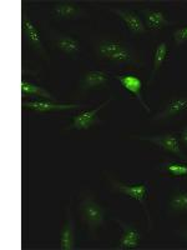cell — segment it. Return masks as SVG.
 <instances>
[{
    "label": "cell",
    "instance_id": "cell-2",
    "mask_svg": "<svg viewBox=\"0 0 187 250\" xmlns=\"http://www.w3.org/2000/svg\"><path fill=\"white\" fill-rule=\"evenodd\" d=\"M110 102H111V99H108L106 102L102 103L101 105L97 106L96 109H94V110L82 111V113L77 114L68 129H89V128H91L94 124H97V123H100V119L97 118V113H99L101 109L105 108V106L108 105Z\"/></svg>",
    "mask_w": 187,
    "mask_h": 250
},
{
    "label": "cell",
    "instance_id": "cell-19",
    "mask_svg": "<svg viewBox=\"0 0 187 250\" xmlns=\"http://www.w3.org/2000/svg\"><path fill=\"white\" fill-rule=\"evenodd\" d=\"M60 248L62 250H73L74 249V231L71 224H68L61 234V242Z\"/></svg>",
    "mask_w": 187,
    "mask_h": 250
},
{
    "label": "cell",
    "instance_id": "cell-15",
    "mask_svg": "<svg viewBox=\"0 0 187 250\" xmlns=\"http://www.w3.org/2000/svg\"><path fill=\"white\" fill-rule=\"evenodd\" d=\"M21 91H23V95H37V97H41L45 100H50V102H55V98L51 95L50 93H48L46 90H44L43 88H39L37 85H33L30 83L23 82L21 83Z\"/></svg>",
    "mask_w": 187,
    "mask_h": 250
},
{
    "label": "cell",
    "instance_id": "cell-6",
    "mask_svg": "<svg viewBox=\"0 0 187 250\" xmlns=\"http://www.w3.org/2000/svg\"><path fill=\"white\" fill-rule=\"evenodd\" d=\"M120 83H121V85L124 86L125 89L128 91H130L131 94L135 95V98H137L140 103H141V105L144 106L145 110L150 111V108L148 106V104L144 102L141 95V90H142V83L141 80L139 79L135 75H122V77H119Z\"/></svg>",
    "mask_w": 187,
    "mask_h": 250
},
{
    "label": "cell",
    "instance_id": "cell-20",
    "mask_svg": "<svg viewBox=\"0 0 187 250\" xmlns=\"http://www.w3.org/2000/svg\"><path fill=\"white\" fill-rule=\"evenodd\" d=\"M166 170L173 176H185L187 175V165L181 163H168L166 164Z\"/></svg>",
    "mask_w": 187,
    "mask_h": 250
},
{
    "label": "cell",
    "instance_id": "cell-16",
    "mask_svg": "<svg viewBox=\"0 0 187 250\" xmlns=\"http://www.w3.org/2000/svg\"><path fill=\"white\" fill-rule=\"evenodd\" d=\"M56 46L66 54H75L80 50V43L71 37H61L56 42Z\"/></svg>",
    "mask_w": 187,
    "mask_h": 250
},
{
    "label": "cell",
    "instance_id": "cell-8",
    "mask_svg": "<svg viewBox=\"0 0 187 250\" xmlns=\"http://www.w3.org/2000/svg\"><path fill=\"white\" fill-rule=\"evenodd\" d=\"M24 105L29 109H33L35 111H39V113H45V111H53V110H65V109H75L79 108L80 105L76 104H56L54 102H50V100H45V102H28L25 103Z\"/></svg>",
    "mask_w": 187,
    "mask_h": 250
},
{
    "label": "cell",
    "instance_id": "cell-14",
    "mask_svg": "<svg viewBox=\"0 0 187 250\" xmlns=\"http://www.w3.org/2000/svg\"><path fill=\"white\" fill-rule=\"evenodd\" d=\"M168 44L166 43H160L159 45H157V48H156V51H155V60H153V69H152V73H151V78H150V83L152 82V79L155 78L156 73H157V70H159L160 68H161V65L164 64L165 59H166V55H168Z\"/></svg>",
    "mask_w": 187,
    "mask_h": 250
},
{
    "label": "cell",
    "instance_id": "cell-21",
    "mask_svg": "<svg viewBox=\"0 0 187 250\" xmlns=\"http://www.w3.org/2000/svg\"><path fill=\"white\" fill-rule=\"evenodd\" d=\"M173 39H175L177 45H182L185 42H187V26L180 28L173 33Z\"/></svg>",
    "mask_w": 187,
    "mask_h": 250
},
{
    "label": "cell",
    "instance_id": "cell-7",
    "mask_svg": "<svg viewBox=\"0 0 187 250\" xmlns=\"http://www.w3.org/2000/svg\"><path fill=\"white\" fill-rule=\"evenodd\" d=\"M112 12L116 13L124 20V23L128 25L131 33H133V34H142V33H145L144 23H142L141 19L135 13L126 12V10H121V9H112Z\"/></svg>",
    "mask_w": 187,
    "mask_h": 250
},
{
    "label": "cell",
    "instance_id": "cell-1",
    "mask_svg": "<svg viewBox=\"0 0 187 250\" xmlns=\"http://www.w3.org/2000/svg\"><path fill=\"white\" fill-rule=\"evenodd\" d=\"M97 53L100 54V57L117 62H130L131 58H132L131 51L121 42L113 39L101 42L97 46Z\"/></svg>",
    "mask_w": 187,
    "mask_h": 250
},
{
    "label": "cell",
    "instance_id": "cell-11",
    "mask_svg": "<svg viewBox=\"0 0 187 250\" xmlns=\"http://www.w3.org/2000/svg\"><path fill=\"white\" fill-rule=\"evenodd\" d=\"M108 80L109 75L106 73H104V71L91 70L89 73H86L85 78H84V82H82V85H84L85 89L96 88V86L104 85Z\"/></svg>",
    "mask_w": 187,
    "mask_h": 250
},
{
    "label": "cell",
    "instance_id": "cell-13",
    "mask_svg": "<svg viewBox=\"0 0 187 250\" xmlns=\"http://www.w3.org/2000/svg\"><path fill=\"white\" fill-rule=\"evenodd\" d=\"M24 29H25V33L28 35V39L30 40V43L37 48L39 50H43V43H41V37H40V33L37 30V28L35 26V24L31 21L30 19H24Z\"/></svg>",
    "mask_w": 187,
    "mask_h": 250
},
{
    "label": "cell",
    "instance_id": "cell-3",
    "mask_svg": "<svg viewBox=\"0 0 187 250\" xmlns=\"http://www.w3.org/2000/svg\"><path fill=\"white\" fill-rule=\"evenodd\" d=\"M81 211L84 219L91 227H100L104 223V218H105L104 209L93 199H86L82 203Z\"/></svg>",
    "mask_w": 187,
    "mask_h": 250
},
{
    "label": "cell",
    "instance_id": "cell-9",
    "mask_svg": "<svg viewBox=\"0 0 187 250\" xmlns=\"http://www.w3.org/2000/svg\"><path fill=\"white\" fill-rule=\"evenodd\" d=\"M122 228H124V235L120 240L119 249H135L139 247L140 239H141L139 231L131 225L122 224Z\"/></svg>",
    "mask_w": 187,
    "mask_h": 250
},
{
    "label": "cell",
    "instance_id": "cell-18",
    "mask_svg": "<svg viewBox=\"0 0 187 250\" xmlns=\"http://www.w3.org/2000/svg\"><path fill=\"white\" fill-rule=\"evenodd\" d=\"M170 207L175 211L187 210V191H180L172 196L170 202Z\"/></svg>",
    "mask_w": 187,
    "mask_h": 250
},
{
    "label": "cell",
    "instance_id": "cell-4",
    "mask_svg": "<svg viewBox=\"0 0 187 250\" xmlns=\"http://www.w3.org/2000/svg\"><path fill=\"white\" fill-rule=\"evenodd\" d=\"M139 139L148 140V142L159 145V146H161L165 150L177 154L180 156H184V153H182L181 148H180L179 142H177V139H176L173 134H166V135H161V137H139Z\"/></svg>",
    "mask_w": 187,
    "mask_h": 250
},
{
    "label": "cell",
    "instance_id": "cell-5",
    "mask_svg": "<svg viewBox=\"0 0 187 250\" xmlns=\"http://www.w3.org/2000/svg\"><path fill=\"white\" fill-rule=\"evenodd\" d=\"M113 184H115V187H116V189L120 193L125 194V195H128L130 196V198H132V199L137 200V202L144 207L146 214H149L148 209H146V205H145V198L148 195V187H146V184L133 185V187H128V185L120 184V183H113Z\"/></svg>",
    "mask_w": 187,
    "mask_h": 250
},
{
    "label": "cell",
    "instance_id": "cell-17",
    "mask_svg": "<svg viewBox=\"0 0 187 250\" xmlns=\"http://www.w3.org/2000/svg\"><path fill=\"white\" fill-rule=\"evenodd\" d=\"M55 14L60 18H68V19H71V18L77 17L79 14V9L76 6L71 5V4H57L54 9Z\"/></svg>",
    "mask_w": 187,
    "mask_h": 250
},
{
    "label": "cell",
    "instance_id": "cell-22",
    "mask_svg": "<svg viewBox=\"0 0 187 250\" xmlns=\"http://www.w3.org/2000/svg\"><path fill=\"white\" fill-rule=\"evenodd\" d=\"M181 139H182V142H184L185 144H186V146H187V126L184 129V131H182V133H181Z\"/></svg>",
    "mask_w": 187,
    "mask_h": 250
},
{
    "label": "cell",
    "instance_id": "cell-12",
    "mask_svg": "<svg viewBox=\"0 0 187 250\" xmlns=\"http://www.w3.org/2000/svg\"><path fill=\"white\" fill-rule=\"evenodd\" d=\"M145 18H146V23L150 29L153 30H159V29L165 28L168 25V21L165 18L164 13L156 12V10H145Z\"/></svg>",
    "mask_w": 187,
    "mask_h": 250
},
{
    "label": "cell",
    "instance_id": "cell-10",
    "mask_svg": "<svg viewBox=\"0 0 187 250\" xmlns=\"http://www.w3.org/2000/svg\"><path fill=\"white\" fill-rule=\"evenodd\" d=\"M185 109H187V98H176V99L171 100L168 103L166 108H165V110L157 117V119H165V118L173 117L176 114L184 111Z\"/></svg>",
    "mask_w": 187,
    "mask_h": 250
}]
</instances>
